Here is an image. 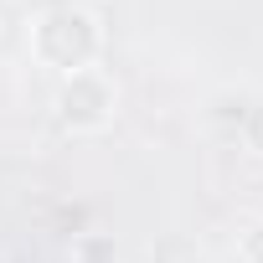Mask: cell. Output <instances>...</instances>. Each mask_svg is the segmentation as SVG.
I'll return each instance as SVG.
<instances>
[{"label":"cell","mask_w":263,"mask_h":263,"mask_svg":"<svg viewBox=\"0 0 263 263\" xmlns=\"http://www.w3.org/2000/svg\"><path fill=\"white\" fill-rule=\"evenodd\" d=\"M98 47V31L83 11H47V21L36 26V52L52 62V67H67V72H83L88 57Z\"/></svg>","instance_id":"6da1fadb"},{"label":"cell","mask_w":263,"mask_h":263,"mask_svg":"<svg viewBox=\"0 0 263 263\" xmlns=\"http://www.w3.org/2000/svg\"><path fill=\"white\" fill-rule=\"evenodd\" d=\"M108 108H114V93H108V83H103L98 72H88V67L72 72L67 88L57 93V114H62L72 129H93V124H103Z\"/></svg>","instance_id":"7a4b0ae2"},{"label":"cell","mask_w":263,"mask_h":263,"mask_svg":"<svg viewBox=\"0 0 263 263\" xmlns=\"http://www.w3.org/2000/svg\"><path fill=\"white\" fill-rule=\"evenodd\" d=\"M72 253H78L83 263H114V242H108V237H88V232H83V237L72 242Z\"/></svg>","instance_id":"3957f363"},{"label":"cell","mask_w":263,"mask_h":263,"mask_svg":"<svg viewBox=\"0 0 263 263\" xmlns=\"http://www.w3.org/2000/svg\"><path fill=\"white\" fill-rule=\"evenodd\" d=\"M237 258H242V263H263V222H253V227L242 232V242H237Z\"/></svg>","instance_id":"277c9868"}]
</instances>
